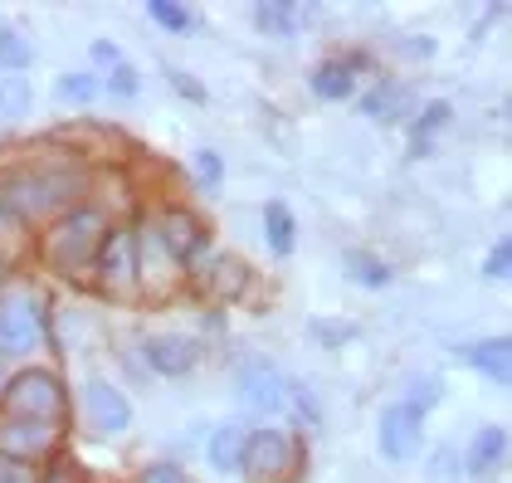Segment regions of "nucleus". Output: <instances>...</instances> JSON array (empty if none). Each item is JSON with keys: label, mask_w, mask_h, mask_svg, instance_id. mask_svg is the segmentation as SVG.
Instances as JSON below:
<instances>
[{"label": "nucleus", "mask_w": 512, "mask_h": 483, "mask_svg": "<svg viewBox=\"0 0 512 483\" xmlns=\"http://www.w3.org/2000/svg\"><path fill=\"white\" fill-rule=\"evenodd\" d=\"M88 176L69 161H40V166H20L0 181V210L15 220H44V215H64L83 196Z\"/></svg>", "instance_id": "nucleus-1"}, {"label": "nucleus", "mask_w": 512, "mask_h": 483, "mask_svg": "<svg viewBox=\"0 0 512 483\" xmlns=\"http://www.w3.org/2000/svg\"><path fill=\"white\" fill-rule=\"evenodd\" d=\"M108 215L98 210V205H74V210H64L54 225H49V235H44V264L49 269H59V274H83V269H93V254H98V244L108 240Z\"/></svg>", "instance_id": "nucleus-2"}, {"label": "nucleus", "mask_w": 512, "mask_h": 483, "mask_svg": "<svg viewBox=\"0 0 512 483\" xmlns=\"http://www.w3.org/2000/svg\"><path fill=\"white\" fill-rule=\"evenodd\" d=\"M0 401H5V410H10L15 420H44V425H59V420H64V410H69L64 381H59L54 371H44V366H25V371H15V376L5 381Z\"/></svg>", "instance_id": "nucleus-3"}, {"label": "nucleus", "mask_w": 512, "mask_h": 483, "mask_svg": "<svg viewBox=\"0 0 512 483\" xmlns=\"http://www.w3.org/2000/svg\"><path fill=\"white\" fill-rule=\"evenodd\" d=\"M249 483H288L298 474V440L288 430H254L239 459Z\"/></svg>", "instance_id": "nucleus-4"}, {"label": "nucleus", "mask_w": 512, "mask_h": 483, "mask_svg": "<svg viewBox=\"0 0 512 483\" xmlns=\"http://www.w3.org/2000/svg\"><path fill=\"white\" fill-rule=\"evenodd\" d=\"M44 337V308L30 293L0 298V357H30Z\"/></svg>", "instance_id": "nucleus-5"}, {"label": "nucleus", "mask_w": 512, "mask_h": 483, "mask_svg": "<svg viewBox=\"0 0 512 483\" xmlns=\"http://www.w3.org/2000/svg\"><path fill=\"white\" fill-rule=\"evenodd\" d=\"M376 440H381V454H386L391 464L415 459L420 444H425V415L410 410L405 401L386 405V410H381V425H376Z\"/></svg>", "instance_id": "nucleus-6"}, {"label": "nucleus", "mask_w": 512, "mask_h": 483, "mask_svg": "<svg viewBox=\"0 0 512 483\" xmlns=\"http://www.w3.org/2000/svg\"><path fill=\"white\" fill-rule=\"evenodd\" d=\"M283 371H278L269 357H249V362L239 366V376H235V396L249 410H259V415H274L278 405H283Z\"/></svg>", "instance_id": "nucleus-7"}, {"label": "nucleus", "mask_w": 512, "mask_h": 483, "mask_svg": "<svg viewBox=\"0 0 512 483\" xmlns=\"http://www.w3.org/2000/svg\"><path fill=\"white\" fill-rule=\"evenodd\" d=\"M54 444H59V425H44V420H15V415L0 420V459L30 464V459H44Z\"/></svg>", "instance_id": "nucleus-8"}, {"label": "nucleus", "mask_w": 512, "mask_h": 483, "mask_svg": "<svg viewBox=\"0 0 512 483\" xmlns=\"http://www.w3.org/2000/svg\"><path fill=\"white\" fill-rule=\"evenodd\" d=\"M93 274H98V283H108V288H122V283L137 279V235L127 225H113L108 240L98 244Z\"/></svg>", "instance_id": "nucleus-9"}, {"label": "nucleus", "mask_w": 512, "mask_h": 483, "mask_svg": "<svg viewBox=\"0 0 512 483\" xmlns=\"http://www.w3.org/2000/svg\"><path fill=\"white\" fill-rule=\"evenodd\" d=\"M83 415L93 420V430H103V435H122L127 425H132V405L122 396L113 381H83Z\"/></svg>", "instance_id": "nucleus-10"}, {"label": "nucleus", "mask_w": 512, "mask_h": 483, "mask_svg": "<svg viewBox=\"0 0 512 483\" xmlns=\"http://www.w3.org/2000/svg\"><path fill=\"white\" fill-rule=\"evenodd\" d=\"M157 240L171 259L186 264V259H196L200 244H205V225H200V215L181 210V205H171V210H161L157 215Z\"/></svg>", "instance_id": "nucleus-11"}, {"label": "nucleus", "mask_w": 512, "mask_h": 483, "mask_svg": "<svg viewBox=\"0 0 512 483\" xmlns=\"http://www.w3.org/2000/svg\"><path fill=\"white\" fill-rule=\"evenodd\" d=\"M142 357H147V366L157 371V376H191L200 366V342L196 337H147L142 342Z\"/></svg>", "instance_id": "nucleus-12"}, {"label": "nucleus", "mask_w": 512, "mask_h": 483, "mask_svg": "<svg viewBox=\"0 0 512 483\" xmlns=\"http://www.w3.org/2000/svg\"><path fill=\"white\" fill-rule=\"evenodd\" d=\"M503 459H508V430L503 425H483L469 444V459L459 464L464 474L473 479H483V474H493V469H503Z\"/></svg>", "instance_id": "nucleus-13"}, {"label": "nucleus", "mask_w": 512, "mask_h": 483, "mask_svg": "<svg viewBox=\"0 0 512 483\" xmlns=\"http://www.w3.org/2000/svg\"><path fill=\"white\" fill-rule=\"evenodd\" d=\"M464 362L478 366L493 386H508V381H512V342H508V337L473 342V347H464Z\"/></svg>", "instance_id": "nucleus-14"}, {"label": "nucleus", "mask_w": 512, "mask_h": 483, "mask_svg": "<svg viewBox=\"0 0 512 483\" xmlns=\"http://www.w3.org/2000/svg\"><path fill=\"white\" fill-rule=\"evenodd\" d=\"M200 283H205V293H210V298L230 303V298H239V293L249 288V269H244L239 259H230V254H215V264H205V269H200Z\"/></svg>", "instance_id": "nucleus-15"}, {"label": "nucleus", "mask_w": 512, "mask_h": 483, "mask_svg": "<svg viewBox=\"0 0 512 483\" xmlns=\"http://www.w3.org/2000/svg\"><path fill=\"white\" fill-rule=\"evenodd\" d=\"M361 113L376 122H395L410 113V88H400V83H381V88H371L366 98H361Z\"/></svg>", "instance_id": "nucleus-16"}, {"label": "nucleus", "mask_w": 512, "mask_h": 483, "mask_svg": "<svg viewBox=\"0 0 512 483\" xmlns=\"http://www.w3.org/2000/svg\"><path fill=\"white\" fill-rule=\"evenodd\" d=\"M264 235H269V249H274L278 259H288L298 249V225H293V210L283 201L264 205Z\"/></svg>", "instance_id": "nucleus-17"}, {"label": "nucleus", "mask_w": 512, "mask_h": 483, "mask_svg": "<svg viewBox=\"0 0 512 483\" xmlns=\"http://www.w3.org/2000/svg\"><path fill=\"white\" fill-rule=\"evenodd\" d=\"M244 440H249L244 425H220V430L210 435V464H215L220 474H235L239 459H244Z\"/></svg>", "instance_id": "nucleus-18"}, {"label": "nucleus", "mask_w": 512, "mask_h": 483, "mask_svg": "<svg viewBox=\"0 0 512 483\" xmlns=\"http://www.w3.org/2000/svg\"><path fill=\"white\" fill-rule=\"evenodd\" d=\"M313 93L317 98H332V103H337V98H352V88H356V74L352 69H347V64H337V59H327V64H317L313 69Z\"/></svg>", "instance_id": "nucleus-19"}, {"label": "nucleus", "mask_w": 512, "mask_h": 483, "mask_svg": "<svg viewBox=\"0 0 512 483\" xmlns=\"http://www.w3.org/2000/svg\"><path fill=\"white\" fill-rule=\"evenodd\" d=\"M30 103H35V88H30L25 74H0V122L25 118Z\"/></svg>", "instance_id": "nucleus-20"}, {"label": "nucleus", "mask_w": 512, "mask_h": 483, "mask_svg": "<svg viewBox=\"0 0 512 483\" xmlns=\"http://www.w3.org/2000/svg\"><path fill=\"white\" fill-rule=\"evenodd\" d=\"M254 30L259 35H293L298 30V10L283 0H259L254 5Z\"/></svg>", "instance_id": "nucleus-21"}, {"label": "nucleus", "mask_w": 512, "mask_h": 483, "mask_svg": "<svg viewBox=\"0 0 512 483\" xmlns=\"http://www.w3.org/2000/svg\"><path fill=\"white\" fill-rule=\"evenodd\" d=\"M147 15L157 20L166 35H196V10H191V5H181V0H152V5H147Z\"/></svg>", "instance_id": "nucleus-22"}, {"label": "nucleus", "mask_w": 512, "mask_h": 483, "mask_svg": "<svg viewBox=\"0 0 512 483\" xmlns=\"http://www.w3.org/2000/svg\"><path fill=\"white\" fill-rule=\"evenodd\" d=\"M347 279L361 283V288H386V283H391V264H381L376 254L352 249V254H347Z\"/></svg>", "instance_id": "nucleus-23"}, {"label": "nucleus", "mask_w": 512, "mask_h": 483, "mask_svg": "<svg viewBox=\"0 0 512 483\" xmlns=\"http://www.w3.org/2000/svg\"><path fill=\"white\" fill-rule=\"evenodd\" d=\"M30 59H35V49L25 44V35L0 25V69L5 74H20V69H30Z\"/></svg>", "instance_id": "nucleus-24"}, {"label": "nucleus", "mask_w": 512, "mask_h": 483, "mask_svg": "<svg viewBox=\"0 0 512 483\" xmlns=\"http://www.w3.org/2000/svg\"><path fill=\"white\" fill-rule=\"evenodd\" d=\"M308 337L322 342V347H347V342H356V322L352 318H313L308 322Z\"/></svg>", "instance_id": "nucleus-25"}, {"label": "nucleus", "mask_w": 512, "mask_h": 483, "mask_svg": "<svg viewBox=\"0 0 512 483\" xmlns=\"http://www.w3.org/2000/svg\"><path fill=\"white\" fill-rule=\"evenodd\" d=\"M54 93L64 98V103H93L98 98V79L88 74V69H79V74H59V83H54Z\"/></svg>", "instance_id": "nucleus-26"}, {"label": "nucleus", "mask_w": 512, "mask_h": 483, "mask_svg": "<svg viewBox=\"0 0 512 483\" xmlns=\"http://www.w3.org/2000/svg\"><path fill=\"white\" fill-rule=\"evenodd\" d=\"M283 401H293V410H298L303 425H322V405L313 401V391H308L303 381H288V386H283Z\"/></svg>", "instance_id": "nucleus-27"}, {"label": "nucleus", "mask_w": 512, "mask_h": 483, "mask_svg": "<svg viewBox=\"0 0 512 483\" xmlns=\"http://www.w3.org/2000/svg\"><path fill=\"white\" fill-rule=\"evenodd\" d=\"M439 401H444V381H434V376H415V381H410V396H405L410 410H420V415H425V410L439 405Z\"/></svg>", "instance_id": "nucleus-28"}, {"label": "nucleus", "mask_w": 512, "mask_h": 483, "mask_svg": "<svg viewBox=\"0 0 512 483\" xmlns=\"http://www.w3.org/2000/svg\"><path fill=\"white\" fill-rule=\"evenodd\" d=\"M191 171H196L200 191H220V181H225V166H220L215 152H196V157H191Z\"/></svg>", "instance_id": "nucleus-29"}, {"label": "nucleus", "mask_w": 512, "mask_h": 483, "mask_svg": "<svg viewBox=\"0 0 512 483\" xmlns=\"http://www.w3.org/2000/svg\"><path fill=\"white\" fill-rule=\"evenodd\" d=\"M449 118H454L449 103H425V113L415 118V152H425V137H430L434 127H444Z\"/></svg>", "instance_id": "nucleus-30"}, {"label": "nucleus", "mask_w": 512, "mask_h": 483, "mask_svg": "<svg viewBox=\"0 0 512 483\" xmlns=\"http://www.w3.org/2000/svg\"><path fill=\"white\" fill-rule=\"evenodd\" d=\"M137 88H142V79H137V69H132V64L122 59L118 69H113V79H108V93H113V98H132Z\"/></svg>", "instance_id": "nucleus-31"}, {"label": "nucleus", "mask_w": 512, "mask_h": 483, "mask_svg": "<svg viewBox=\"0 0 512 483\" xmlns=\"http://www.w3.org/2000/svg\"><path fill=\"white\" fill-rule=\"evenodd\" d=\"M137 483H191V479H186V469H181V464L161 459V464H147V469H142V479H137Z\"/></svg>", "instance_id": "nucleus-32"}, {"label": "nucleus", "mask_w": 512, "mask_h": 483, "mask_svg": "<svg viewBox=\"0 0 512 483\" xmlns=\"http://www.w3.org/2000/svg\"><path fill=\"white\" fill-rule=\"evenodd\" d=\"M483 274H488V279H508V274H512V244H508V240L493 244V254H488Z\"/></svg>", "instance_id": "nucleus-33"}, {"label": "nucleus", "mask_w": 512, "mask_h": 483, "mask_svg": "<svg viewBox=\"0 0 512 483\" xmlns=\"http://www.w3.org/2000/svg\"><path fill=\"white\" fill-rule=\"evenodd\" d=\"M166 79H171V88L181 93V98H191V103H205V83H196L186 69H166Z\"/></svg>", "instance_id": "nucleus-34"}, {"label": "nucleus", "mask_w": 512, "mask_h": 483, "mask_svg": "<svg viewBox=\"0 0 512 483\" xmlns=\"http://www.w3.org/2000/svg\"><path fill=\"white\" fill-rule=\"evenodd\" d=\"M430 474H434V479H454V474H459V454H454L449 444H439V449H434Z\"/></svg>", "instance_id": "nucleus-35"}, {"label": "nucleus", "mask_w": 512, "mask_h": 483, "mask_svg": "<svg viewBox=\"0 0 512 483\" xmlns=\"http://www.w3.org/2000/svg\"><path fill=\"white\" fill-rule=\"evenodd\" d=\"M93 59H98V64H113V69L122 64V59H118V49H113V44H93Z\"/></svg>", "instance_id": "nucleus-36"}, {"label": "nucleus", "mask_w": 512, "mask_h": 483, "mask_svg": "<svg viewBox=\"0 0 512 483\" xmlns=\"http://www.w3.org/2000/svg\"><path fill=\"white\" fill-rule=\"evenodd\" d=\"M40 483H74V474H69V464H54V469H49Z\"/></svg>", "instance_id": "nucleus-37"}, {"label": "nucleus", "mask_w": 512, "mask_h": 483, "mask_svg": "<svg viewBox=\"0 0 512 483\" xmlns=\"http://www.w3.org/2000/svg\"><path fill=\"white\" fill-rule=\"evenodd\" d=\"M0 391H5V371H0Z\"/></svg>", "instance_id": "nucleus-38"}, {"label": "nucleus", "mask_w": 512, "mask_h": 483, "mask_svg": "<svg viewBox=\"0 0 512 483\" xmlns=\"http://www.w3.org/2000/svg\"><path fill=\"white\" fill-rule=\"evenodd\" d=\"M0 283H5V264H0Z\"/></svg>", "instance_id": "nucleus-39"}]
</instances>
